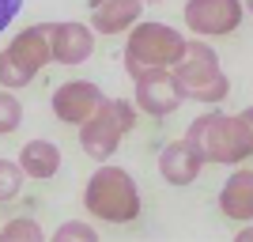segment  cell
I'll return each mask as SVG.
<instances>
[{
    "mask_svg": "<svg viewBox=\"0 0 253 242\" xmlns=\"http://www.w3.org/2000/svg\"><path fill=\"white\" fill-rule=\"evenodd\" d=\"M185 137L201 147V155L208 163H219V167H238L242 159H250V140H246V129L238 121V114H223V110H208V114L193 117V125Z\"/></svg>",
    "mask_w": 253,
    "mask_h": 242,
    "instance_id": "2",
    "label": "cell"
},
{
    "mask_svg": "<svg viewBox=\"0 0 253 242\" xmlns=\"http://www.w3.org/2000/svg\"><path fill=\"white\" fill-rule=\"evenodd\" d=\"M132 84H136V98H132V102L151 117H170L181 102H185V87H181V80H178L174 68L140 72Z\"/></svg>",
    "mask_w": 253,
    "mask_h": 242,
    "instance_id": "8",
    "label": "cell"
},
{
    "mask_svg": "<svg viewBox=\"0 0 253 242\" xmlns=\"http://www.w3.org/2000/svg\"><path fill=\"white\" fill-rule=\"evenodd\" d=\"M136 102H128V98H106L98 106V114L91 121L80 125V147H84L91 159L106 163V159L117 151V144L136 129Z\"/></svg>",
    "mask_w": 253,
    "mask_h": 242,
    "instance_id": "6",
    "label": "cell"
},
{
    "mask_svg": "<svg viewBox=\"0 0 253 242\" xmlns=\"http://www.w3.org/2000/svg\"><path fill=\"white\" fill-rule=\"evenodd\" d=\"M144 4H159V0H144Z\"/></svg>",
    "mask_w": 253,
    "mask_h": 242,
    "instance_id": "23",
    "label": "cell"
},
{
    "mask_svg": "<svg viewBox=\"0 0 253 242\" xmlns=\"http://www.w3.org/2000/svg\"><path fill=\"white\" fill-rule=\"evenodd\" d=\"M23 178H27V170L19 163H11V159H0V204H8L23 193Z\"/></svg>",
    "mask_w": 253,
    "mask_h": 242,
    "instance_id": "15",
    "label": "cell"
},
{
    "mask_svg": "<svg viewBox=\"0 0 253 242\" xmlns=\"http://www.w3.org/2000/svg\"><path fill=\"white\" fill-rule=\"evenodd\" d=\"M23 125V102L11 95V87L0 91V137H11Z\"/></svg>",
    "mask_w": 253,
    "mask_h": 242,
    "instance_id": "16",
    "label": "cell"
},
{
    "mask_svg": "<svg viewBox=\"0 0 253 242\" xmlns=\"http://www.w3.org/2000/svg\"><path fill=\"white\" fill-rule=\"evenodd\" d=\"M19 8H23V0H0V31L11 27V19L19 15Z\"/></svg>",
    "mask_w": 253,
    "mask_h": 242,
    "instance_id": "19",
    "label": "cell"
},
{
    "mask_svg": "<svg viewBox=\"0 0 253 242\" xmlns=\"http://www.w3.org/2000/svg\"><path fill=\"white\" fill-rule=\"evenodd\" d=\"M246 0H185V27L201 38H227L242 27Z\"/></svg>",
    "mask_w": 253,
    "mask_h": 242,
    "instance_id": "7",
    "label": "cell"
},
{
    "mask_svg": "<svg viewBox=\"0 0 253 242\" xmlns=\"http://www.w3.org/2000/svg\"><path fill=\"white\" fill-rule=\"evenodd\" d=\"M238 121H242V129H246V140H250V151H253V106H246L242 114H238Z\"/></svg>",
    "mask_w": 253,
    "mask_h": 242,
    "instance_id": "20",
    "label": "cell"
},
{
    "mask_svg": "<svg viewBox=\"0 0 253 242\" xmlns=\"http://www.w3.org/2000/svg\"><path fill=\"white\" fill-rule=\"evenodd\" d=\"M53 23H34L27 31H19L4 49H0V87L19 91L42 72L53 61V38H49Z\"/></svg>",
    "mask_w": 253,
    "mask_h": 242,
    "instance_id": "5",
    "label": "cell"
},
{
    "mask_svg": "<svg viewBox=\"0 0 253 242\" xmlns=\"http://www.w3.org/2000/svg\"><path fill=\"white\" fill-rule=\"evenodd\" d=\"M185 53V38L170 23H136L125 38V72L136 80L151 68H174Z\"/></svg>",
    "mask_w": 253,
    "mask_h": 242,
    "instance_id": "3",
    "label": "cell"
},
{
    "mask_svg": "<svg viewBox=\"0 0 253 242\" xmlns=\"http://www.w3.org/2000/svg\"><path fill=\"white\" fill-rule=\"evenodd\" d=\"M174 72H178L181 87H185V98H193V102L219 106L223 98L231 95V80H227V72L219 64V53L211 49L204 38L185 42V53L174 64Z\"/></svg>",
    "mask_w": 253,
    "mask_h": 242,
    "instance_id": "4",
    "label": "cell"
},
{
    "mask_svg": "<svg viewBox=\"0 0 253 242\" xmlns=\"http://www.w3.org/2000/svg\"><path fill=\"white\" fill-rule=\"evenodd\" d=\"M19 167L27 170V178L45 182L61 170V147L53 144V140H27L19 147Z\"/></svg>",
    "mask_w": 253,
    "mask_h": 242,
    "instance_id": "14",
    "label": "cell"
},
{
    "mask_svg": "<svg viewBox=\"0 0 253 242\" xmlns=\"http://www.w3.org/2000/svg\"><path fill=\"white\" fill-rule=\"evenodd\" d=\"M219 212L227 220L250 223L253 220V170L238 167L219 190Z\"/></svg>",
    "mask_w": 253,
    "mask_h": 242,
    "instance_id": "13",
    "label": "cell"
},
{
    "mask_svg": "<svg viewBox=\"0 0 253 242\" xmlns=\"http://www.w3.org/2000/svg\"><path fill=\"white\" fill-rule=\"evenodd\" d=\"M0 239H27V242H42L45 231L38 227L34 220H11L0 227Z\"/></svg>",
    "mask_w": 253,
    "mask_h": 242,
    "instance_id": "17",
    "label": "cell"
},
{
    "mask_svg": "<svg viewBox=\"0 0 253 242\" xmlns=\"http://www.w3.org/2000/svg\"><path fill=\"white\" fill-rule=\"evenodd\" d=\"M87 11L98 34H125L140 23L144 0H87Z\"/></svg>",
    "mask_w": 253,
    "mask_h": 242,
    "instance_id": "12",
    "label": "cell"
},
{
    "mask_svg": "<svg viewBox=\"0 0 253 242\" xmlns=\"http://www.w3.org/2000/svg\"><path fill=\"white\" fill-rule=\"evenodd\" d=\"M102 102H106L102 87L91 84V80H68V84H61L49 98L53 114L61 117L64 125H84V121H91Z\"/></svg>",
    "mask_w": 253,
    "mask_h": 242,
    "instance_id": "9",
    "label": "cell"
},
{
    "mask_svg": "<svg viewBox=\"0 0 253 242\" xmlns=\"http://www.w3.org/2000/svg\"><path fill=\"white\" fill-rule=\"evenodd\" d=\"M246 239H253V227H242V231H238V242H246Z\"/></svg>",
    "mask_w": 253,
    "mask_h": 242,
    "instance_id": "21",
    "label": "cell"
},
{
    "mask_svg": "<svg viewBox=\"0 0 253 242\" xmlns=\"http://www.w3.org/2000/svg\"><path fill=\"white\" fill-rule=\"evenodd\" d=\"M246 11H250V15H253V0H246Z\"/></svg>",
    "mask_w": 253,
    "mask_h": 242,
    "instance_id": "22",
    "label": "cell"
},
{
    "mask_svg": "<svg viewBox=\"0 0 253 242\" xmlns=\"http://www.w3.org/2000/svg\"><path fill=\"white\" fill-rule=\"evenodd\" d=\"M84 208L102 223H117V227L132 223L140 216V190L132 182V174L102 163L84 186Z\"/></svg>",
    "mask_w": 253,
    "mask_h": 242,
    "instance_id": "1",
    "label": "cell"
},
{
    "mask_svg": "<svg viewBox=\"0 0 253 242\" xmlns=\"http://www.w3.org/2000/svg\"><path fill=\"white\" fill-rule=\"evenodd\" d=\"M204 163H208V159L201 155V147L193 144L189 137L170 140V144L159 151V174H163L170 186H193L197 174L204 170Z\"/></svg>",
    "mask_w": 253,
    "mask_h": 242,
    "instance_id": "10",
    "label": "cell"
},
{
    "mask_svg": "<svg viewBox=\"0 0 253 242\" xmlns=\"http://www.w3.org/2000/svg\"><path fill=\"white\" fill-rule=\"evenodd\" d=\"M49 38H53V61L57 64H84L95 53V27H87V23H76V19L53 23Z\"/></svg>",
    "mask_w": 253,
    "mask_h": 242,
    "instance_id": "11",
    "label": "cell"
},
{
    "mask_svg": "<svg viewBox=\"0 0 253 242\" xmlns=\"http://www.w3.org/2000/svg\"><path fill=\"white\" fill-rule=\"evenodd\" d=\"M53 239H57V242H95L98 235H95V227H91V223H80V220H72V223H61Z\"/></svg>",
    "mask_w": 253,
    "mask_h": 242,
    "instance_id": "18",
    "label": "cell"
}]
</instances>
